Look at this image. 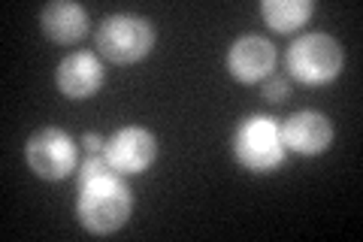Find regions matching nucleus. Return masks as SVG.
Returning <instances> with one entry per match:
<instances>
[{"label":"nucleus","instance_id":"1a4fd4ad","mask_svg":"<svg viewBox=\"0 0 363 242\" xmlns=\"http://www.w3.org/2000/svg\"><path fill=\"white\" fill-rule=\"evenodd\" d=\"M55 85H58L64 97L85 100L91 94H97L100 85H104V64L91 52H73L55 70Z\"/></svg>","mask_w":363,"mask_h":242},{"label":"nucleus","instance_id":"7ed1b4c3","mask_svg":"<svg viewBox=\"0 0 363 242\" xmlns=\"http://www.w3.org/2000/svg\"><path fill=\"white\" fill-rule=\"evenodd\" d=\"M288 73L303 85H327L342 70V45L327 33H303L285 55Z\"/></svg>","mask_w":363,"mask_h":242},{"label":"nucleus","instance_id":"423d86ee","mask_svg":"<svg viewBox=\"0 0 363 242\" xmlns=\"http://www.w3.org/2000/svg\"><path fill=\"white\" fill-rule=\"evenodd\" d=\"M104 158L109 160V167L121 172V176H140L145 172L155 158H157V140L152 131L145 128H121L112 140H106Z\"/></svg>","mask_w":363,"mask_h":242},{"label":"nucleus","instance_id":"ddd939ff","mask_svg":"<svg viewBox=\"0 0 363 242\" xmlns=\"http://www.w3.org/2000/svg\"><path fill=\"white\" fill-rule=\"evenodd\" d=\"M82 145H85V152H88V155H100V152L106 148V140H104V136H97V133H85Z\"/></svg>","mask_w":363,"mask_h":242},{"label":"nucleus","instance_id":"f03ea898","mask_svg":"<svg viewBox=\"0 0 363 242\" xmlns=\"http://www.w3.org/2000/svg\"><path fill=\"white\" fill-rule=\"evenodd\" d=\"M233 155L252 172H269L285 164L288 145L281 124L269 115H248L233 133Z\"/></svg>","mask_w":363,"mask_h":242},{"label":"nucleus","instance_id":"9b49d317","mask_svg":"<svg viewBox=\"0 0 363 242\" xmlns=\"http://www.w3.org/2000/svg\"><path fill=\"white\" fill-rule=\"evenodd\" d=\"M312 13H315L312 0H264V4H260V16L279 33L300 31L306 21L312 18Z\"/></svg>","mask_w":363,"mask_h":242},{"label":"nucleus","instance_id":"9d476101","mask_svg":"<svg viewBox=\"0 0 363 242\" xmlns=\"http://www.w3.org/2000/svg\"><path fill=\"white\" fill-rule=\"evenodd\" d=\"M40 25L49 40L61 45H73L88 33V13L85 6L70 4V0H55V4L43 6Z\"/></svg>","mask_w":363,"mask_h":242},{"label":"nucleus","instance_id":"f8f14e48","mask_svg":"<svg viewBox=\"0 0 363 242\" xmlns=\"http://www.w3.org/2000/svg\"><path fill=\"white\" fill-rule=\"evenodd\" d=\"M264 97L269 103H285L291 97V85H288V79H281V76H267L264 79Z\"/></svg>","mask_w":363,"mask_h":242},{"label":"nucleus","instance_id":"f257e3e1","mask_svg":"<svg viewBox=\"0 0 363 242\" xmlns=\"http://www.w3.org/2000/svg\"><path fill=\"white\" fill-rule=\"evenodd\" d=\"M133 209V194L121 172L109 167V160L100 155H88L79 167V200L76 215L88 233L106 236L128 224Z\"/></svg>","mask_w":363,"mask_h":242},{"label":"nucleus","instance_id":"20e7f679","mask_svg":"<svg viewBox=\"0 0 363 242\" xmlns=\"http://www.w3.org/2000/svg\"><path fill=\"white\" fill-rule=\"evenodd\" d=\"M97 49L109 64H136L152 52L155 45V28L143 16L118 13L106 16L104 25L97 28Z\"/></svg>","mask_w":363,"mask_h":242},{"label":"nucleus","instance_id":"0eeeda50","mask_svg":"<svg viewBox=\"0 0 363 242\" xmlns=\"http://www.w3.org/2000/svg\"><path fill=\"white\" fill-rule=\"evenodd\" d=\"M272 67H276V45L264 37H257V33H245L227 52V70H230L236 82H245V85L264 82L272 73Z\"/></svg>","mask_w":363,"mask_h":242},{"label":"nucleus","instance_id":"39448f33","mask_svg":"<svg viewBox=\"0 0 363 242\" xmlns=\"http://www.w3.org/2000/svg\"><path fill=\"white\" fill-rule=\"evenodd\" d=\"M28 167L37 172L45 182H58L67 179L79 164L76 143L70 140V133H64L61 128H40L28 136L25 145Z\"/></svg>","mask_w":363,"mask_h":242},{"label":"nucleus","instance_id":"6e6552de","mask_svg":"<svg viewBox=\"0 0 363 242\" xmlns=\"http://www.w3.org/2000/svg\"><path fill=\"white\" fill-rule=\"evenodd\" d=\"M281 136H285L288 152L297 155H324L333 143V124L321 112H294L291 119L281 124Z\"/></svg>","mask_w":363,"mask_h":242}]
</instances>
